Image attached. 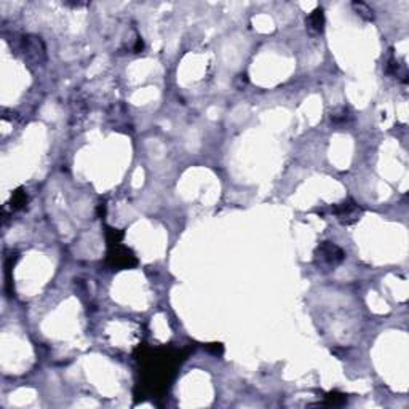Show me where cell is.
<instances>
[{
	"instance_id": "5",
	"label": "cell",
	"mask_w": 409,
	"mask_h": 409,
	"mask_svg": "<svg viewBox=\"0 0 409 409\" xmlns=\"http://www.w3.org/2000/svg\"><path fill=\"white\" fill-rule=\"evenodd\" d=\"M26 203H28V194L24 192V189H18L12 197V208L13 210H21Z\"/></svg>"
},
{
	"instance_id": "3",
	"label": "cell",
	"mask_w": 409,
	"mask_h": 409,
	"mask_svg": "<svg viewBox=\"0 0 409 409\" xmlns=\"http://www.w3.org/2000/svg\"><path fill=\"white\" fill-rule=\"evenodd\" d=\"M112 251L109 253V262L112 264V267H117V268H129L136 265V257L134 254L129 251L128 248H123L118 245H112Z\"/></svg>"
},
{
	"instance_id": "7",
	"label": "cell",
	"mask_w": 409,
	"mask_h": 409,
	"mask_svg": "<svg viewBox=\"0 0 409 409\" xmlns=\"http://www.w3.org/2000/svg\"><path fill=\"white\" fill-rule=\"evenodd\" d=\"M349 110H347L345 107H341L337 112H334V114H331V121H334V123H344V121L349 120Z\"/></svg>"
},
{
	"instance_id": "8",
	"label": "cell",
	"mask_w": 409,
	"mask_h": 409,
	"mask_svg": "<svg viewBox=\"0 0 409 409\" xmlns=\"http://www.w3.org/2000/svg\"><path fill=\"white\" fill-rule=\"evenodd\" d=\"M345 395L344 393H337V391H333L326 396V403L328 404H342L345 401Z\"/></svg>"
},
{
	"instance_id": "4",
	"label": "cell",
	"mask_w": 409,
	"mask_h": 409,
	"mask_svg": "<svg viewBox=\"0 0 409 409\" xmlns=\"http://www.w3.org/2000/svg\"><path fill=\"white\" fill-rule=\"evenodd\" d=\"M307 28L312 34H321L325 29V13L323 8H315L307 18Z\"/></svg>"
},
{
	"instance_id": "6",
	"label": "cell",
	"mask_w": 409,
	"mask_h": 409,
	"mask_svg": "<svg viewBox=\"0 0 409 409\" xmlns=\"http://www.w3.org/2000/svg\"><path fill=\"white\" fill-rule=\"evenodd\" d=\"M353 8L356 10V13H358L361 18H364V20H368V21H372L374 20V10L372 8L369 7V5H366V4H363V2H353Z\"/></svg>"
},
{
	"instance_id": "1",
	"label": "cell",
	"mask_w": 409,
	"mask_h": 409,
	"mask_svg": "<svg viewBox=\"0 0 409 409\" xmlns=\"http://www.w3.org/2000/svg\"><path fill=\"white\" fill-rule=\"evenodd\" d=\"M315 257H317V264H326L329 267H334L342 262L345 253L337 245H334V243L323 241L320 243L318 248L315 249Z\"/></svg>"
},
{
	"instance_id": "2",
	"label": "cell",
	"mask_w": 409,
	"mask_h": 409,
	"mask_svg": "<svg viewBox=\"0 0 409 409\" xmlns=\"http://www.w3.org/2000/svg\"><path fill=\"white\" fill-rule=\"evenodd\" d=\"M331 213L337 217L339 221L345 225H350L353 222H356L360 219V216L363 213L361 206H358V203L353 202V200H344L342 203L334 205L331 208Z\"/></svg>"
}]
</instances>
